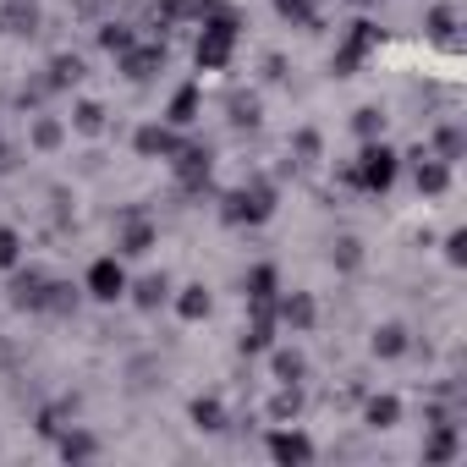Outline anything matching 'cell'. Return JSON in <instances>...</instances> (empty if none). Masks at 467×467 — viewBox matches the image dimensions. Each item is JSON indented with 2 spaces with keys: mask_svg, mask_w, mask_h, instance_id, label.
Listing matches in <instances>:
<instances>
[{
  "mask_svg": "<svg viewBox=\"0 0 467 467\" xmlns=\"http://www.w3.org/2000/svg\"><path fill=\"white\" fill-rule=\"evenodd\" d=\"M198 45H192V61L198 72H225L231 56H237V39H243V12L225 6V0H198Z\"/></svg>",
  "mask_w": 467,
  "mask_h": 467,
  "instance_id": "cell-1",
  "label": "cell"
},
{
  "mask_svg": "<svg viewBox=\"0 0 467 467\" xmlns=\"http://www.w3.org/2000/svg\"><path fill=\"white\" fill-rule=\"evenodd\" d=\"M396 176H401V149H390L385 138H374V143H363L358 149V160H352V187L358 192H390L396 187Z\"/></svg>",
  "mask_w": 467,
  "mask_h": 467,
  "instance_id": "cell-2",
  "label": "cell"
},
{
  "mask_svg": "<svg viewBox=\"0 0 467 467\" xmlns=\"http://www.w3.org/2000/svg\"><path fill=\"white\" fill-rule=\"evenodd\" d=\"M275 214V187L270 182H254V187H237L220 198V220L225 225H265Z\"/></svg>",
  "mask_w": 467,
  "mask_h": 467,
  "instance_id": "cell-3",
  "label": "cell"
},
{
  "mask_svg": "<svg viewBox=\"0 0 467 467\" xmlns=\"http://www.w3.org/2000/svg\"><path fill=\"white\" fill-rule=\"evenodd\" d=\"M379 39H385V34H379V23L358 17V23L347 28V39L336 45V56H330V72H336V78H352V72H358V67H363L374 50H379Z\"/></svg>",
  "mask_w": 467,
  "mask_h": 467,
  "instance_id": "cell-4",
  "label": "cell"
},
{
  "mask_svg": "<svg viewBox=\"0 0 467 467\" xmlns=\"http://www.w3.org/2000/svg\"><path fill=\"white\" fill-rule=\"evenodd\" d=\"M127 286H132V275H127L121 254H105V259H94V265L83 270V297H94V303H105V308L121 303Z\"/></svg>",
  "mask_w": 467,
  "mask_h": 467,
  "instance_id": "cell-5",
  "label": "cell"
},
{
  "mask_svg": "<svg viewBox=\"0 0 467 467\" xmlns=\"http://www.w3.org/2000/svg\"><path fill=\"white\" fill-rule=\"evenodd\" d=\"M265 451H270V462L275 467H308L319 451H314V440L297 429V423H275L270 434H265Z\"/></svg>",
  "mask_w": 467,
  "mask_h": 467,
  "instance_id": "cell-6",
  "label": "cell"
},
{
  "mask_svg": "<svg viewBox=\"0 0 467 467\" xmlns=\"http://www.w3.org/2000/svg\"><path fill=\"white\" fill-rule=\"evenodd\" d=\"M401 165L412 171V187H418V198H445V192H451V165H445V160H434L429 149H412V154H401Z\"/></svg>",
  "mask_w": 467,
  "mask_h": 467,
  "instance_id": "cell-7",
  "label": "cell"
},
{
  "mask_svg": "<svg viewBox=\"0 0 467 467\" xmlns=\"http://www.w3.org/2000/svg\"><path fill=\"white\" fill-rule=\"evenodd\" d=\"M45 303H50V275L34 270V265H17V270H12V308L45 314Z\"/></svg>",
  "mask_w": 467,
  "mask_h": 467,
  "instance_id": "cell-8",
  "label": "cell"
},
{
  "mask_svg": "<svg viewBox=\"0 0 467 467\" xmlns=\"http://www.w3.org/2000/svg\"><path fill=\"white\" fill-rule=\"evenodd\" d=\"M275 325H286L292 336H308V330L319 325V303H314L308 292H281V297H275Z\"/></svg>",
  "mask_w": 467,
  "mask_h": 467,
  "instance_id": "cell-9",
  "label": "cell"
},
{
  "mask_svg": "<svg viewBox=\"0 0 467 467\" xmlns=\"http://www.w3.org/2000/svg\"><path fill=\"white\" fill-rule=\"evenodd\" d=\"M462 456V423H423V462L445 467Z\"/></svg>",
  "mask_w": 467,
  "mask_h": 467,
  "instance_id": "cell-10",
  "label": "cell"
},
{
  "mask_svg": "<svg viewBox=\"0 0 467 467\" xmlns=\"http://www.w3.org/2000/svg\"><path fill=\"white\" fill-rule=\"evenodd\" d=\"M132 149H138L143 160H176L182 138H176V127H171V121H149V127H138Z\"/></svg>",
  "mask_w": 467,
  "mask_h": 467,
  "instance_id": "cell-11",
  "label": "cell"
},
{
  "mask_svg": "<svg viewBox=\"0 0 467 467\" xmlns=\"http://www.w3.org/2000/svg\"><path fill=\"white\" fill-rule=\"evenodd\" d=\"M154 72H165V45H127L121 50V78L149 83Z\"/></svg>",
  "mask_w": 467,
  "mask_h": 467,
  "instance_id": "cell-12",
  "label": "cell"
},
{
  "mask_svg": "<svg viewBox=\"0 0 467 467\" xmlns=\"http://www.w3.org/2000/svg\"><path fill=\"white\" fill-rule=\"evenodd\" d=\"M171 165H176V182H182L187 192H198V187L209 182V165H214V154H209V149H198V143H182Z\"/></svg>",
  "mask_w": 467,
  "mask_h": 467,
  "instance_id": "cell-13",
  "label": "cell"
},
{
  "mask_svg": "<svg viewBox=\"0 0 467 467\" xmlns=\"http://www.w3.org/2000/svg\"><path fill=\"white\" fill-rule=\"evenodd\" d=\"M243 297H248V308H275V297H281V270H275V265H254V270L243 275Z\"/></svg>",
  "mask_w": 467,
  "mask_h": 467,
  "instance_id": "cell-14",
  "label": "cell"
},
{
  "mask_svg": "<svg viewBox=\"0 0 467 467\" xmlns=\"http://www.w3.org/2000/svg\"><path fill=\"white\" fill-rule=\"evenodd\" d=\"M368 352H374L379 363H396V358H407V352H412V330H407V325H396V319H385V325H374Z\"/></svg>",
  "mask_w": 467,
  "mask_h": 467,
  "instance_id": "cell-15",
  "label": "cell"
},
{
  "mask_svg": "<svg viewBox=\"0 0 467 467\" xmlns=\"http://www.w3.org/2000/svg\"><path fill=\"white\" fill-rule=\"evenodd\" d=\"M154 237H160V231H154L149 220L127 214V225H121V237H116V254H121V259H143V254L154 248Z\"/></svg>",
  "mask_w": 467,
  "mask_h": 467,
  "instance_id": "cell-16",
  "label": "cell"
},
{
  "mask_svg": "<svg viewBox=\"0 0 467 467\" xmlns=\"http://www.w3.org/2000/svg\"><path fill=\"white\" fill-rule=\"evenodd\" d=\"M171 292H176V286H171V275H165V270H160V275H143V281H132V286H127V297H132L143 314L165 308V303H171Z\"/></svg>",
  "mask_w": 467,
  "mask_h": 467,
  "instance_id": "cell-17",
  "label": "cell"
},
{
  "mask_svg": "<svg viewBox=\"0 0 467 467\" xmlns=\"http://www.w3.org/2000/svg\"><path fill=\"white\" fill-rule=\"evenodd\" d=\"M56 451H61V462H94V456H99V440H94L83 423H67V429L56 434Z\"/></svg>",
  "mask_w": 467,
  "mask_h": 467,
  "instance_id": "cell-18",
  "label": "cell"
},
{
  "mask_svg": "<svg viewBox=\"0 0 467 467\" xmlns=\"http://www.w3.org/2000/svg\"><path fill=\"white\" fill-rule=\"evenodd\" d=\"M270 374H275V385H303L308 379V358L297 347H270Z\"/></svg>",
  "mask_w": 467,
  "mask_h": 467,
  "instance_id": "cell-19",
  "label": "cell"
},
{
  "mask_svg": "<svg viewBox=\"0 0 467 467\" xmlns=\"http://www.w3.org/2000/svg\"><path fill=\"white\" fill-rule=\"evenodd\" d=\"M363 423L368 429H396L401 423V396H390V390H379V396H363Z\"/></svg>",
  "mask_w": 467,
  "mask_h": 467,
  "instance_id": "cell-20",
  "label": "cell"
},
{
  "mask_svg": "<svg viewBox=\"0 0 467 467\" xmlns=\"http://www.w3.org/2000/svg\"><path fill=\"white\" fill-rule=\"evenodd\" d=\"M171 308H176V319L198 325V319H209L214 297H209V286H182V292H171Z\"/></svg>",
  "mask_w": 467,
  "mask_h": 467,
  "instance_id": "cell-21",
  "label": "cell"
},
{
  "mask_svg": "<svg viewBox=\"0 0 467 467\" xmlns=\"http://www.w3.org/2000/svg\"><path fill=\"white\" fill-rule=\"evenodd\" d=\"M0 28L17 34V39H34L39 34V6H34V0H12V6L0 12Z\"/></svg>",
  "mask_w": 467,
  "mask_h": 467,
  "instance_id": "cell-22",
  "label": "cell"
},
{
  "mask_svg": "<svg viewBox=\"0 0 467 467\" xmlns=\"http://www.w3.org/2000/svg\"><path fill=\"white\" fill-rule=\"evenodd\" d=\"M429 154H434V160H445V165H456V160L467 154V132H462L456 121L434 127V143H429Z\"/></svg>",
  "mask_w": 467,
  "mask_h": 467,
  "instance_id": "cell-23",
  "label": "cell"
},
{
  "mask_svg": "<svg viewBox=\"0 0 467 467\" xmlns=\"http://www.w3.org/2000/svg\"><path fill=\"white\" fill-rule=\"evenodd\" d=\"M83 78H88L83 56H56V61H50V78H45V83H50V94H61V88H78Z\"/></svg>",
  "mask_w": 467,
  "mask_h": 467,
  "instance_id": "cell-24",
  "label": "cell"
},
{
  "mask_svg": "<svg viewBox=\"0 0 467 467\" xmlns=\"http://www.w3.org/2000/svg\"><path fill=\"white\" fill-rule=\"evenodd\" d=\"M198 110H203V94L187 83V88H176V94H171V110H165V121H171V127H192V121H198Z\"/></svg>",
  "mask_w": 467,
  "mask_h": 467,
  "instance_id": "cell-25",
  "label": "cell"
},
{
  "mask_svg": "<svg viewBox=\"0 0 467 467\" xmlns=\"http://www.w3.org/2000/svg\"><path fill=\"white\" fill-rule=\"evenodd\" d=\"M187 418H192L203 434H220V429H225V407H220V396H192Z\"/></svg>",
  "mask_w": 467,
  "mask_h": 467,
  "instance_id": "cell-26",
  "label": "cell"
},
{
  "mask_svg": "<svg viewBox=\"0 0 467 467\" xmlns=\"http://www.w3.org/2000/svg\"><path fill=\"white\" fill-rule=\"evenodd\" d=\"M61 138H67V127H61L56 116H34V127H28V143H34L39 154H56V149H61Z\"/></svg>",
  "mask_w": 467,
  "mask_h": 467,
  "instance_id": "cell-27",
  "label": "cell"
},
{
  "mask_svg": "<svg viewBox=\"0 0 467 467\" xmlns=\"http://www.w3.org/2000/svg\"><path fill=\"white\" fill-rule=\"evenodd\" d=\"M23 259H28V243H23V231H17V225H0V270L12 275Z\"/></svg>",
  "mask_w": 467,
  "mask_h": 467,
  "instance_id": "cell-28",
  "label": "cell"
},
{
  "mask_svg": "<svg viewBox=\"0 0 467 467\" xmlns=\"http://www.w3.org/2000/svg\"><path fill=\"white\" fill-rule=\"evenodd\" d=\"M72 132H83V138H99V132H105V105H94V99H78V105H72Z\"/></svg>",
  "mask_w": 467,
  "mask_h": 467,
  "instance_id": "cell-29",
  "label": "cell"
},
{
  "mask_svg": "<svg viewBox=\"0 0 467 467\" xmlns=\"http://www.w3.org/2000/svg\"><path fill=\"white\" fill-rule=\"evenodd\" d=\"M352 132H358V143H374V138H385V110H379V105H363V110H352Z\"/></svg>",
  "mask_w": 467,
  "mask_h": 467,
  "instance_id": "cell-30",
  "label": "cell"
},
{
  "mask_svg": "<svg viewBox=\"0 0 467 467\" xmlns=\"http://www.w3.org/2000/svg\"><path fill=\"white\" fill-rule=\"evenodd\" d=\"M297 412H303V385H281L275 401H270V418L275 423H297Z\"/></svg>",
  "mask_w": 467,
  "mask_h": 467,
  "instance_id": "cell-31",
  "label": "cell"
},
{
  "mask_svg": "<svg viewBox=\"0 0 467 467\" xmlns=\"http://www.w3.org/2000/svg\"><path fill=\"white\" fill-rule=\"evenodd\" d=\"M78 297H83V286H72V281H50V303H45V314H78Z\"/></svg>",
  "mask_w": 467,
  "mask_h": 467,
  "instance_id": "cell-32",
  "label": "cell"
},
{
  "mask_svg": "<svg viewBox=\"0 0 467 467\" xmlns=\"http://www.w3.org/2000/svg\"><path fill=\"white\" fill-rule=\"evenodd\" d=\"M275 12H281L292 28H319V12H314V0H275Z\"/></svg>",
  "mask_w": 467,
  "mask_h": 467,
  "instance_id": "cell-33",
  "label": "cell"
},
{
  "mask_svg": "<svg viewBox=\"0 0 467 467\" xmlns=\"http://www.w3.org/2000/svg\"><path fill=\"white\" fill-rule=\"evenodd\" d=\"M330 265H336L341 275H352V270L363 265V243H358V237H336V248H330Z\"/></svg>",
  "mask_w": 467,
  "mask_h": 467,
  "instance_id": "cell-34",
  "label": "cell"
},
{
  "mask_svg": "<svg viewBox=\"0 0 467 467\" xmlns=\"http://www.w3.org/2000/svg\"><path fill=\"white\" fill-rule=\"evenodd\" d=\"M429 34L440 45H456V6H429Z\"/></svg>",
  "mask_w": 467,
  "mask_h": 467,
  "instance_id": "cell-35",
  "label": "cell"
},
{
  "mask_svg": "<svg viewBox=\"0 0 467 467\" xmlns=\"http://www.w3.org/2000/svg\"><path fill=\"white\" fill-rule=\"evenodd\" d=\"M127 45H138V34H132L127 23H99V50H110V56H121Z\"/></svg>",
  "mask_w": 467,
  "mask_h": 467,
  "instance_id": "cell-36",
  "label": "cell"
},
{
  "mask_svg": "<svg viewBox=\"0 0 467 467\" xmlns=\"http://www.w3.org/2000/svg\"><path fill=\"white\" fill-rule=\"evenodd\" d=\"M292 154H297V160H303V165H314V160H319V154H325V138H319V132H314V127H303V132H297V138H292Z\"/></svg>",
  "mask_w": 467,
  "mask_h": 467,
  "instance_id": "cell-37",
  "label": "cell"
},
{
  "mask_svg": "<svg viewBox=\"0 0 467 467\" xmlns=\"http://www.w3.org/2000/svg\"><path fill=\"white\" fill-rule=\"evenodd\" d=\"M231 121H237V127H259V99L237 94V99H231Z\"/></svg>",
  "mask_w": 467,
  "mask_h": 467,
  "instance_id": "cell-38",
  "label": "cell"
},
{
  "mask_svg": "<svg viewBox=\"0 0 467 467\" xmlns=\"http://www.w3.org/2000/svg\"><path fill=\"white\" fill-rule=\"evenodd\" d=\"M445 265H451V270L467 265V231H451V237H445Z\"/></svg>",
  "mask_w": 467,
  "mask_h": 467,
  "instance_id": "cell-39",
  "label": "cell"
},
{
  "mask_svg": "<svg viewBox=\"0 0 467 467\" xmlns=\"http://www.w3.org/2000/svg\"><path fill=\"white\" fill-rule=\"evenodd\" d=\"M358 6H379V0H358Z\"/></svg>",
  "mask_w": 467,
  "mask_h": 467,
  "instance_id": "cell-40",
  "label": "cell"
}]
</instances>
